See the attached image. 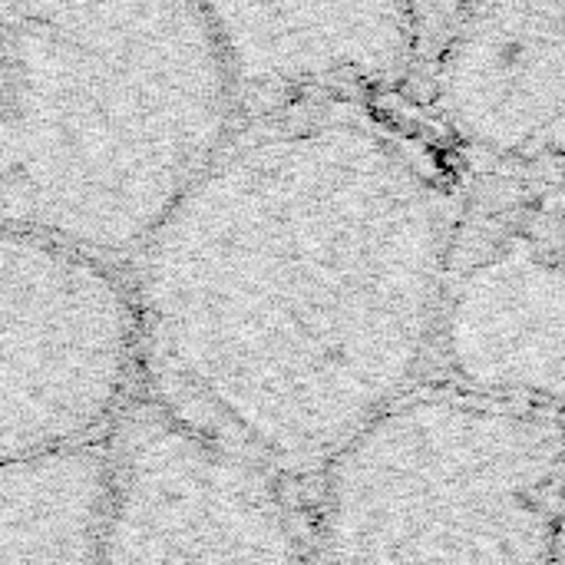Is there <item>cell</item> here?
<instances>
[{
  "label": "cell",
  "mask_w": 565,
  "mask_h": 565,
  "mask_svg": "<svg viewBox=\"0 0 565 565\" xmlns=\"http://www.w3.org/2000/svg\"><path fill=\"white\" fill-rule=\"evenodd\" d=\"M454 222L447 182L391 126L268 113L139 252L159 404L278 477L324 473L437 351Z\"/></svg>",
  "instance_id": "1"
},
{
  "label": "cell",
  "mask_w": 565,
  "mask_h": 565,
  "mask_svg": "<svg viewBox=\"0 0 565 565\" xmlns=\"http://www.w3.org/2000/svg\"><path fill=\"white\" fill-rule=\"evenodd\" d=\"M235 99L209 7L0 0L3 228L142 252L235 136Z\"/></svg>",
  "instance_id": "2"
},
{
  "label": "cell",
  "mask_w": 565,
  "mask_h": 565,
  "mask_svg": "<svg viewBox=\"0 0 565 565\" xmlns=\"http://www.w3.org/2000/svg\"><path fill=\"white\" fill-rule=\"evenodd\" d=\"M565 414L414 391L321 473V565H550Z\"/></svg>",
  "instance_id": "3"
},
{
  "label": "cell",
  "mask_w": 565,
  "mask_h": 565,
  "mask_svg": "<svg viewBox=\"0 0 565 565\" xmlns=\"http://www.w3.org/2000/svg\"><path fill=\"white\" fill-rule=\"evenodd\" d=\"M139 348L136 295L96 255L3 228V463L86 447L122 404Z\"/></svg>",
  "instance_id": "4"
},
{
  "label": "cell",
  "mask_w": 565,
  "mask_h": 565,
  "mask_svg": "<svg viewBox=\"0 0 565 565\" xmlns=\"http://www.w3.org/2000/svg\"><path fill=\"white\" fill-rule=\"evenodd\" d=\"M275 477L166 404L139 407L113 440L103 565H321Z\"/></svg>",
  "instance_id": "5"
},
{
  "label": "cell",
  "mask_w": 565,
  "mask_h": 565,
  "mask_svg": "<svg viewBox=\"0 0 565 565\" xmlns=\"http://www.w3.org/2000/svg\"><path fill=\"white\" fill-rule=\"evenodd\" d=\"M434 106L480 159L565 179V7L457 10L434 53Z\"/></svg>",
  "instance_id": "6"
},
{
  "label": "cell",
  "mask_w": 565,
  "mask_h": 565,
  "mask_svg": "<svg viewBox=\"0 0 565 565\" xmlns=\"http://www.w3.org/2000/svg\"><path fill=\"white\" fill-rule=\"evenodd\" d=\"M447 384L565 414V238H490L457 258L437 351Z\"/></svg>",
  "instance_id": "7"
},
{
  "label": "cell",
  "mask_w": 565,
  "mask_h": 565,
  "mask_svg": "<svg viewBox=\"0 0 565 565\" xmlns=\"http://www.w3.org/2000/svg\"><path fill=\"white\" fill-rule=\"evenodd\" d=\"M235 93L288 96L321 83L407 73L420 10L404 3H212Z\"/></svg>",
  "instance_id": "8"
},
{
  "label": "cell",
  "mask_w": 565,
  "mask_h": 565,
  "mask_svg": "<svg viewBox=\"0 0 565 565\" xmlns=\"http://www.w3.org/2000/svg\"><path fill=\"white\" fill-rule=\"evenodd\" d=\"M113 450L73 447L0 467V565H103Z\"/></svg>",
  "instance_id": "9"
},
{
  "label": "cell",
  "mask_w": 565,
  "mask_h": 565,
  "mask_svg": "<svg viewBox=\"0 0 565 565\" xmlns=\"http://www.w3.org/2000/svg\"><path fill=\"white\" fill-rule=\"evenodd\" d=\"M565 565V493H563V510H559V530H556V546H553V563Z\"/></svg>",
  "instance_id": "10"
}]
</instances>
